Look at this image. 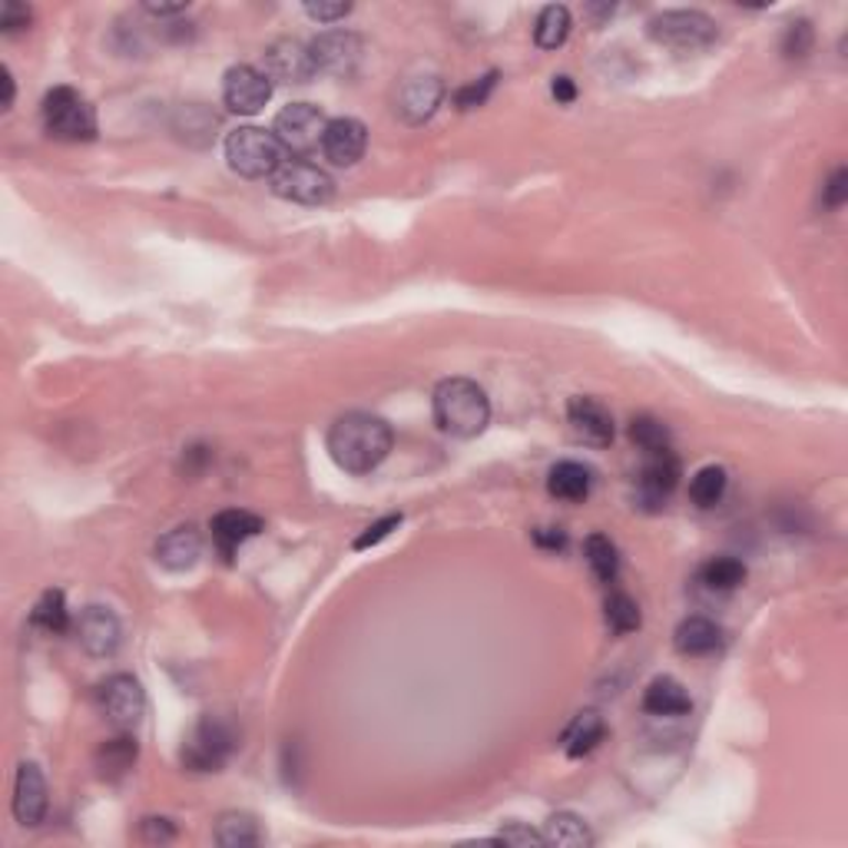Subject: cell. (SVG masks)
I'll return each mask as SVG.
<instances>
[{"mask_svg":"<svg viewBox=\"0 0 848 848\" xmlns=\"http://www.w3.org/2000/svg\"><path fill=\"white\" fill-rule=\"evenodd\" d=\"M305 13L318 23H335L351 13V3H305Z\"/></svg>","mask_w":848,"mask_h":848,"instance_id":"obj_40","label":"cell"},{"mask_svg":"<svg viewBox=\"0 0 848 848\" xmlns=\"http://www.w3.org/2000/svg\"><path fill=\"white\" fill-rule=\"evenodd\" d=\"M13 815L20 825H36L46 815V782L36 762H23L17 768L13 785Z\"/></svg>","mask_w":848,"mask_h":848,"instance_id":"obj_17","label":"cell"},{"mask_svg":"<svg viewBox=\"0 0 848 848\" xmlns=\"http://www.w3.org/2000/svg\"><path fill=\"white\" fill-rule=\"evenodd\" d=\"M497 841H517V845H547L543 841V831H533V828H523V825H507L497 831Z\"/></svg>","mask_w":848,"mask_h":848,"instance_id":"obj_41","label":"cell"},{"mask_svg":"<svg viewBox=\"0 0 848 848\" xmlns=\"http://www.w3.org/2000/svg\"><path fill=\"white\" fill-rule=\"evenodd\" d=\"M209 530H212L215 550H219L225 560H232V553H235L248 537H255V533L262 530V517H255V513H248V510H222V513L212 517Z\"/></svg>","mask_w":848,"mask_h":848,"instance_id":"obj_19","label":"cell"},{"mask_svg":"<svg viewBox=\"0 0 848 848\" xmlns=\"http://www.w3.org/2000/svg\"><path fill=\"white\" fill-rule=\"evenodd\" d=\"M215 841L225 848H248L262 841V831L252 815L245 812H225L215 825Z\"/></svg>","mask_w":848,"mask_h":848,"instance_id":"obj_28","label":"cell"},{"mask_svg":"<svg viewBox=\"0 0 848 848\" xmlns=\"http://www.w3.org/2000/svg\"><path fill=\"white\" fill-rule=\"evenodd\" d=\"M99 702H103V712L106 719L119 729V732H129L142 712H146V692L139 686V679H132L129 672H116L103 682L99 689Z\"/></svg>","mask_w":848,"mask_h":848,"instance_id":"obj_9","label":"cell"},{"mask_svg":"<svg viewBox=\"0 0 848 848\" xmlns=\"http://www.w3.org/2000/svg\"><path fill=\"white\" fill-rule=\"evenodd\" d=\"M142 835L149 841H169L176 835V828H172L169 818H142Z\"/></svg>","mask_w":848,"mask_h":848,"instance_id":"obj_43","label":"cell"},{"mask_svg":"<svg viewBox=\"0 0 848 848\" xmlns=\"http://www.w3.org/2000/svg\"><path fill=\"white\" fill-rule=\"evenodd\" d=\"M441 96H444V83L437 76H411L398 93V113L407 123H424L441 106Z\"/></svg>","mask_w":848,"mask_h":848,"instance_id":"obj_18","label":"cell"},{"mask_svg":"<svg viewBox=\"0 0 848 848\" xmlns=\"http://www.w3.org/2000/svg\"><path fill=\"white\" fill-rule=\"evenodd\" d=\"M265 76L278 83H308L315 76L308 46L298 40H275L265 50Z\"/></svg>","mask_w":848,"mask_h":848,"instance_id":"obj_14","label":"cell"},{"mask_svg":"<svg viewBox=\"0 0 848 848\" xmlns=\"http://www.w3.org/2000/svg\"><path fill=\"white\" fill-rule=\"evenodd\" d=\"M533 543L543 550H563L566 547V533L560 527H537L533 530Z\"/></svg>","mask_w":848,"mask_h":848,"instance_id":"obj_42","label":"cell"},{"mask_svg":"<svg viewBox=\"0 0 848 848\" xmlns=\"http://www.w3.org/2000/svg\"><path fill=\"white\" fill-rule=\"evenodd\" d=\"M643 709L649 716H659V719H672V716H686L692 709V699L689 692L682 689V682H676L672 676H656L646 692H643Z\"/></svg>","mask_w":848,"mask_h":848,"instance_id":"obj_22","label":"cell"},{"mask_svg":"<svg viewBox=\"0 0 848 848\" xmlns=\"http://www.w3.org/2000/svg\"><path fill=\"white\" fill-rule=\"evenodd\" d=\"M566 417H570V427L573 434L583 441V444H593V447H606L613 441V417L610 411L596 401V398H573L566 404Z\"/></svg>","mask_w":848,"mask_h":848,"instance_id":"obj_15","label":"cell"},{"mask_svg":"<svg viewBox=\"0 0 848 848\" xmlns=\"http://www.w3.org/2000/svg\"><path fill=\"white\" fill-rule=\"evenodd\" d=\"M570 36V10L563 3H550L537 13V26H533V40L543 50H556L563 46Z\"/></svg>","mask_w":848,"mask_h":848,"instance_id":"obj_26","label":"cell"},{"mask_svg":"<svg viewBox=\"0 0 848 848\" xmlns=\"http://www.w3.org/2000/svg\"><path fill=\"white\" fill-rule=\"evenodd\" d=\"M0 76H3V109H10V106H13V80H10V70L3 66Z\"/></svg>","mask_w":848,"mask_h":848,"instance_id":"obj_46","label":"cell"},{"mask_svg":"<svg viewBox=\"0 0 848 848\" xmlns=\"http://www.w3.org/2000/svg\"><path fill=\"white\" fill-rule=\"evenodd\" d=\"M603 732H606V725H603L600 712L583 709V712H576L573 722L563 729V739H560V742H563V749H566L570 759H580V755H586V752L596 749V742L603 739Z\"/></svg>","mask_w":848,"mask_h":848,"instance_id":"obj_24","label":"cell"},{"mask_svg":"<svg viewBox=\"0 0 848 848\" xmlns=\"http://www.w3.org/2000/svg\"><path fill=\"white\" fill-rule=\"evenodd\" d=\"M543 841L547 845H566V848H583L593 845V835L586 828V822L573 812H556L547 818L543 825Z\"/></svg>","mask_w":848,"mask_h":848,"instance_id":"obj_25","label":"cell"},{"mask_svg":"<svg viewBox=\"0 0 848 848\" xmlns=\"http://www.w3.org/2000/svg\"><path fill=\"white\" fill-rule=\"evenodd\" d=\"M23 26H30V7H26V3H17V0H7V3L0 7V30H3V33H17V30H23Z\"/></svg>","mask_w":848,"mask_h":848,"instance_id":"obj_39","label":"cell"},{"mask_svg":"<svg viewBox=\"0 0 848 848\" xmlns=\"http://www.w3.org/2000/svg\"><path fill=\"white\" fill-rule=\"evenodd\" d=\"M808 46H812V26H808L805 20H798V23H788V30H785V40H782V50H785V56H805V53H808Z\"/></svg>","mask_w":848,"mask_h":848,"instance_id":"obj_38","label":"cell"},{"mask_svg":"<svg viewBox=\"0 0 848 848\" xmlns=\"http://www.w3.org/2000/svg\"><path fill=\"white\" fill-rule=\"evenodd\" d=\"M199 553H202V537H199V530L192 523L172 527L156 543V560L166 570H189L199 560Z\"/></svg>","mask_w":848,"mask_h":848,"instance_id":"obj_20","label":"cell"},{"mask_svg":"<svg viewBox=\"0 0 848 848\" xmlns=\"http://www.w3.org/2000/svg\"><path fill=\"white\" fill-rule=\"evenodd\" d=\"M311 66L315 73H331V76H348L361 56V40L348 30H328L308 43Z\"/></svg>","mask_w":848,"mask_h":848,"instance_id":"obj_12","label":"cell"},{"mask_svg":"<svg viewBox=\"0 0 848 848\" xmlns=\"http://www.w3.org/2000/svg\"><path fill=\"white\" fill-rule=\"evenodd\" d=\"M268 96H272V80H268L262 70H255V66H248V63H239V66H232V70L225 73L222 99H225V106H229L232 113L252 116V113H258V109L268 103Z\"/></svg>","mask_w":848,"mask_h":848,"instance_id":"obj_11","label":"cell"},{"mask_svg":"<svg viewBox=\"0 0 848 848\" xmlns=\"http://www.w3.org/2000/svg\"><path fill=\"white\" fill-rule=\"evenodd\" d=\"M364 146H368V129H364L361 119H354V116L328 119L325 139H321V152H325L328 162H335V166H354V162L364 156Z\"/></svg>","mask_w":848,"mask_h":848,"instance_id":"obj_13","label":"cell"},{"mask_svg":"<svg viewBox=\"0 0 848 848\" xmlns=\"http://www.w3.org/2000/svg\"><path fill=\"white\" fill-rule=\"evenodd\" d=\"M583 553H586V563L593 570V576L600 583H613L616 573H619V550L616 543L606 537V533H590L586 543H583Z\"/></svg>","mask_w":848,"mask_h":848,"instance_id":"obj_27","label":"cell"},{"mask_svg":"<svg viewBox=\"0 0 848 848\" xmlns=\"http://www.w3.org/2000/svg\"><path fill=\"white\" fill-rule=\"evenodd\" d=\"M232 745H235L232 729L222 719L205 716L189 729V735L182 742V765L192 772H215L232 755Z\"/></svg>","mask_w":848,"mask_h":848,"instance_id":"obj_7","label":"cell"},{"mask_svg":"<svg viewBox=\"0 0 848 848\" xmlns=\"http://www.w3.org/2000/svg\"><path fill=\"white\" fill-rule=\"evenodd\" d=\"M845 199H848V172H845V166H838L822 186V205L838 209V205H845Z\"/></svg>","mask_w":848,"mask_h":848,"instance_id":"obj_37","label":"cell"},{"mask_svg":"<svg viewBox=\"0 0 848 848\" xmlns=\"http://www.w3.org/2000/svg\"><path fill=\"white\" fill-rule=\"evenodd\" d=\"M225 159L232 172L245 179H272L285 162V149L272 129L262 126H239L225 136Z\"/></svg>","mask_w":848,"mask_h":848,"instance_id":"obj_3","label":"cell"},{"mask_svg":"<svg viewBox=\"0 0 848 848\" xmlns=\"http://www.w3.org/2000/svg\"><path fill=\"white\" fill-rule=\"evenodd\" d=\"M391 441L394 434L384 417L368 411H348L328 431V454L341 470L368 474L388 457Z\"/></svg>","mask_w":848,"mask_h":848,"instance_id":"obj_1","label":"cell"},{"mask_svg":"<svg viewBox=\"0 0 848 848\" xmlns=\"http://www.w3.org/2000/svg\"><path fill=\"white\" fill-rule=\"evenodd\" d=\"M716 20L706 17L702 10H662L649 20V36L659 46L679 50V53H696L706 50L716 40Z\"/></svg>","mask_w":848,"mask_h":848,"instance_id":"obj_5","label":"cell"},{"mask_svg":"<svg viewBox=\"0 0 848 848\" xmlns=\"http://www.w3.org/2000/svg\"><path fill=\"white\" fill-rule=\"evenodd\" d=\"M725 487H729L725 467H719V464L699 467V470L692 474V480H689V500H692L696 507H702V510H706V507H716V504L722 500Z\"/></svg>","mask_w":848,"mask_h":848,"instance_id":"obj_29","label":"cell"},{"mask_svg":"<svg viewBox=\"0 0 848 848\" xmlns=\"http://www.w3.org/2000/svg\"><path fill=\"white\" fill-rule=\"evenodd\" d=\"M672 643L682 656H709L719 649L722 643V629L709 619V616H686L676 633H672Z\"/></svg>","mask_w":848,"mask_h":848,"instance_id":"obj_23","label":"cell"},{"mask_svg":"<svg viewBox=\"0 0 848 848\" xmlns=\"http://www.w3.org/2000/svg\"><path fill=\"white\" fill-rule=\"evenodd\" d=\"M325 113L315 103H288L278 116H275V139L282 142L285 152L292 156H308L321 146L325 139Z\"/></svg>","mask_w":848,"mask_h":848,"instance_id":"obj_8","label":"cell"},{"mask_svg":"<svg viewBox=\"0 0 848 848\" xmlns=\"http://www.w3.org/2000/svg\"><path fill=\"white\" fill-rule=\"evenodd\" d=\"M679 457L669 451H656V454H643V467H639V477H636V497L643 507L649 510H659L669 494L676 490L679 484Z\"/></svg>","mask_w":848,"mask_h":848,"instance_id":"obj_10","label":"cell"},{"mask_svg":"<svg viewBox=\"0 0 848 848\" xmlns=\"http://www.w3.org/2000/svg\"><path fill=\"white\" fill-rule=\"evenodd\" d=\"M398 527H401V513H388V517H381V520L368 523V527H364V533L354 540V550H368V547L381 543V540H384V537H391V530H398Z\"/></svg>","mask_w":848,"mask_h":848,"instance_id":"obj_36","label":"cell"},{"mask_svg":"<svg viewBox=\"0 0 848 848\" xmlns=\"http://www.w3.org/2000/svg\"><path fill=\"white\" fill-rule=\"evenodd\" d=\"M268 182H272V192L278 199H288V202H298V205H321L335 192L331 176L321 166H315L308 159H298V156L285 159Z\"/></svg>","mask_w":848,"mask_h":848,"instance_id":"obj_6","label":"cell"},{"mask_svg":"<svg viewBox=\"0 0 848 848\" xmlns=\"http://www.w3.org/2000/svg\"><path fill=\"white\" fill-rule=\"evenodd\" d=\"M30 623L40 626V629H46V633H66V629H70V610H66L63 593H60V590H46V593L36 600V606H33V613H30Z\"/></svg>","mask_w":848,"mask_h":848,"instance_id":"obj_33","label":"cell"},{"mask_svg":"<svg viewBox=\"0 0 848 848\" xmlns=\"http://www.w3.org/2000/svg\"><path fill=\"white\" fill-rule=\"evenodd\" d=\"M494 83H497V73H487V76H480V80H474V83L460 86V89L454 93V103H457V109H474V106H484V103H487V96H490V89H494Z\"/></svg>","mask_w":848,"mask_h":848,"instance_id":"obj_35","label":"cell"},{"mask_svg":"<svg viewBox=\"0 0 848 848\" xmlns=\"http://www.w3.org/2000/svg\"><path fill=\"white\" fill-rule=\"evenodd\" d=\"M132 762H136V739H129V735H116V739L103 742L96 752L99 775H106V778H119L123 772L132 768Z\"/></svg>","mask_w":848,"mask_h":848,"instance_id":"obj_31","label":"cell"},{"mask_svg":"<svg viewBox=\"0 0 848 848\" xmlns=\"http://www.w3.org/2000/svg\"><path fill=\"white\" fill-rule=\"evenodd\" d=\"M434 421L451 437H477L490 421V401L470 378H444L431 398Z\"/></svg>","mask_w":848,"mask_h":848,"instance_id":"obj_2","label":"cell"},{"mask_svg":"<svg viewBox=\"0 0 848 848\" xmlns=\"http://www.w3.org/2000/svg\"><path fill=\"white\" fill-rule=\"evenodd\" d=\"M43 126L53 139L63 142H86L96 139V113L73 86H53L43 96Z\"/></svg>","mask_w":848,"mask_h":848,"instance_id":"obj_4","label":"cell"},{"mask_svg":"<svg viewBox=\"0 0 848 848\" xmlns=\"http://www.w3.org/2000/svg\"><path fill=\"white\" fill-rule=\"evenodd\" d=\"M742 580H745V563L735 556H712L699 566V583L709 590H719V593L735 590Z\"/></svg>","mask_w":848,"mask_h":848,"instance_id":"obj_30","label":"cell"},{"mask_svg":"<svg viewBox=\"0 0 848 848\" xmlns=\"http://www.w3.org/2000/svg\"><path fill=\"white\" fill-rule=\"evenodd\" d=\"M182 10H186V3H146V13H152V17H172Z\"/></svg>","mask_w":848,"mask_h":848,"instance_id":"obj_45","label":"cell"},{"mask_svg":"<svg viewBox=\"0 0 848 848\" xmlns=\"http://www.w3.org/2000/svg\"><path fill=\"white\" fill-rule=\"evenodd\" d=\"M629 441L643 451V454H656V451H669L672 447V437H669V427L653 417V414H636L629 421Z\"/></svg>","mask_w":848,"mask_h":848,"instance_id":"obj_32","label":"cell"},{"mask_svg":"<svg viewBox=\"0 0 848 848\" xmlns=\"http://www.w3.org/2000/svg\"><path fill=\"white\" fill-rule=\"evenodd\" d=\"M550 93H553V99H556V103H573V99H576V86H573V80H570V76H553Z\"/></svg>","mask_w":848,"mask_h":848,"instance_id":"obj_44","label":"cell"},{"mask_svg":"<svg viewBox=\"0 0 848 848\" xmlns=\"http://www.w3.org/2000/svg\"><path fill=\"white\" fill-rule=\"evenodd\" d=\"M606 623L619 636L639 629V606H636V600L626 596V593H610V600H606Z\"/></svg>","mask_w":848,"mask_h":848,"instance_id":"obj_34","label":"cell"},{"mask_svg":"<svg viewBox=\"0 0 848 848\" xmlns=\"http://www.w3.org/2000/svg\"><path fill=\"white\" fill-rule=\"evenodd\" d=\"M76 633L89 656H113L119 646V619L106 606H86L76 619Z\"/></svg>","mask_w":848,"mask_h":848,"instance_id":"obj_16","label":"cell"},{"mask_svg":"<svg viewBox=\"0 0 848 848\" xmlns=\"http://www.w3.org/2000/svg\"><path fill=\"white\" fill-rule=\"evenodd\" d=\"M547 490H550V497L566 500V504L586 500L593 490V470L580 460H560L547 474Z\"/></svg>","mask_w":848,"mask_h":848,"instance_id":"obj_21","label":"cell"}]
</instances>
